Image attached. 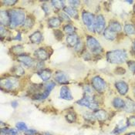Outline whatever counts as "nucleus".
<instances>
[{
    "label": "nucleus",
    "mask_w": 135,
    "mask_h": 135,
    "mask_svg": "<svg viewBox=\"0 0 135 135\" xmlns=\"http://www.w3.org/2000/svg\"><path fill=\"white\" fill-rule=\"evenodd\" d=\"M127 52L125 50H113V51L108 52L107 54V59L108 62L114 63V64L124 62L127 60Z\"/></svg>",
    "instance_id": "nucleus-1"
},
{
    "label": "nucleus",
    "mask_w": 135,
    "mask_h": 135,
    "mask_svg": "<svg viewBox=\"0 0 135 135\" xmlns=\"http://www.w3.org/2000/svg\"><path fill=\"white\" fill-rule=\"evenodd\" d=\"M10 16V26L16 28L25 22V12L22 9H12L9 12Z\"/></svg>",
    "instance_id": "nucleus-2"
},
{
    "label": "nucleus",
    "mask_w": 135,
    "mask_h": 135,
    "mask_svg": "<svg viewBox=\"0 0 135 135\" xmlns=\"http://www.w3.org/2000/svg\"><path fill=\"white\" fill-rule=\"evenodd\" d=\"M86 45H87V47L90 49V50L94 53H100L102 51V47L100 44L99 43V42L90 36H87Z\"/></svg>",
    "instance_id": "nucleus-3"
},
{
    "label": "nucleus",
    "mask_w": 135,
    "mask_h": 135,
    "mask_svg": "<svg viewBox=\"0 0 135 135\" xmlns=\"http://www.w3.org/2000/svg\"><path fill=\"white\" fill-rule=\"evenodd\" d=\"M82 19L84 24L87 26L88 30L90 31H94V26H95V19H94V14L84 11L82 14Z\"/></svg>",
    "instance_id": "nucleus-4"
},
{
    "label": "nucleus",
    "mask_w": 135,
    "mask_h": 135,
    "mask_svg": "<svg viewBox=\"0 0 135 135\" xmlns=\"http://www.w3.org/2000/svg\"><path fill=\"white\" fill-rule=\"evenodd\" d=\"M19 86V81L16 78L9 77L1 80V86L8 90H12Z\"/></svg>",
    "instance_id": "nucleus-5"
},
{
    "label": "nucleus",
    "mask_w": 135,
    "mask_h": 135,
    "mask_svg": "<svg viewBox=\"0 0 135 135\" xmlns=\"http://www.w3.org/2000/svg\"><path fill=\"white\" fill-rule=\"evenodd\" d=\"M77 104L79 105H81L83 107H86L90 109L95 110L97 107V104L94 100V99L90 96V95H86L81 100L77 101Z\"/></svg>",
    "instance_id": "nucleus-6"
},
{
    "label": "nucleus",
    "mask_w": 135,
    "mask_h": 135,
    "mask_svg": "<svg viewBox=\"0 0 135 135\" xmlns=\"http://www.w3.org/2000/svg\"><path fill=\"white\" fill-rule=\"evenodd\" d=\"M91 82H92L93 87L97 91L102 93V92H104V90H105V89H106V83H105V81L101 77L97 76H95V77H94L92 79Z\"/></svg>",
    "instance_id": "nucleus-7"
},
{
    "label": "nucleus",
    "mask_w": 135,
    "mask_h": 135,
    "mask_svg": "<svg viewBox=\"0 0 135 135\" xmlns=\"http://www.w3.org/2000/svg\"><path fill=\"white\" fill-rule=\"evenodd\" d=\"M105 28V19L102 15H99L97 16L95 20V26L94 30L97 32L100 33L101 32L104 31Z\"/></svg>",
    "instance_id": "nucleus-8"
},
{
    "label": "nucleus",
    "mask_w": 135,
    "mask_h": 135,
    "mask_svg": "<svg viewBox=\"0 0 135 135\" xmlns=\"http://www.w3.org/2000/svg\"><path fill=\"white\" fill-rule=\"evenodd\" d=\"M54 86H55V83H53V82H50L48 84H46V89H45L44 92L42 94L36 96L35 99H36V100H44V99H46L50 95V91L54 88Z\"/></svg>",
    "instance_id": "nucleus-9"
},
{
    "label": "nucleus",
    "mask_w": 135,
    "mask_h": 135,
    "mask_svg": "<svg viewBox=\"0 0 135 135\" xmlns=\"http://www.w3.org/2000/svg\"><path fill=\"white\" fill-rule=\"evenodd\" d=\"M60 96V98L66 100H73V96L71 94V92L66 86H63L61 87Z\"/></svg>",
    "instance_id": "nucleus-10"
},
{
    "label": "nucleus",
    "mask_w": 135,
    "mask_h": 135,
    "mask_svg": "<svg viewBox=\"0 0 135 135\" xmlns=\"http://www.w3.org/2000/svg\"><path fill=\"white\" fill-rule=\"evenodd\" d=\"M54 79L56 82L61 84H66L69 82L68 80V76H66V74L61 71H58L56 72L55 76H54Z\"/></svg>",
    "instance_id": "nucleus-11"
},
{
    "label": "nucleus",
    "mask_w": 135,
    "mask_h": 135,
    "mask_svg": "<svg viewBox=\"0 0 135 135\" xmlns=\"http://www.w3.org/2000/svg\"><path fill=\"white\" fill-rule=\"evenodd\" d=\"M115 86L119 92V94L121 95H125L128 91V85L124 81H118L115 83Z\"/></svg>",
    "instance_id": "nucleus-12"
},
{
    "label": "nucleus",
    "mask_w": 135,
    "mask_h": 135,
    "mask_svg": "<svg viewBox=\"0 0 135 135\" xmlns=\"http://www.w3.org/2000/svg\"><path fill=\"white\" fill-rule=\"evenodd\" d=\"M18 60L20 62H22L24 65L27 66H33V63L34 61L32 59L30 56H27V55H19L18 56Z\"/></svg>",
    "instance_id": "nucleus-13"
},
{
    "label": "nucleus",
    "mask_w": 135,
    "mask_h": 135,
    "mask_svg": "<svg viewBox=\"0 0 135 135\" xmlns=\"http://www.w3.org/2000/svg\"><path fill=\"white\" fill-rule=\"evenodd\" d=\"M0 22H1V26L10 24V16H9V12H7L6 11H1Z\"/></svg>",
    "instance_id": "nucleus-14"
},
{
    "label": "nucleus",
    "mask_w": 135,
    "mask_h": 135,
    "mask_svg": "<svg viewBox=\"0 0 135 135\" xmlns=\"http://www.w3.org/2000/svg\"><path fill=\"white\" fill-rule=\"evenodd\" d=\"M38 74L43 81H47L50 79V77L52 76V71L50 70L45 69V70H40Z\"/></svg>",
    "instance_id": "nucleus-15"
},
{
    "label": "nucleus",
    "mask_w": 135,
    "mask_h": 135,
    "mask_svg": "<svg viewBox=\"0 0 135 135\" xmlns=\"http://www.w3.org/2000/svg\"><path fill=\"white\" fill-rule=\"evenodd\" d=\"M30 40L32 43H40L42 40V35L40 32H35L30 36Z\"/></svg>",
    "instance_id": "nucleus-16"
},
{
    "label": "nucleus",
    "mask_w": 135,
    "mask_h": 135,
    "mask_svg": "<svg viewBox=\"0 0 135 135\" xmlns=\"http://www.w3.org/2000/svg\"><path fill=\"white\" fill-rule=\"evenodd\" d=\"M35 55L40 60H46L49 57L48 52H46L44 49H42V48H40L39 50H37L35 52Z\"/></svg>",
    "instance_id": "nucleus-17"
},
{
    "label": "nucleus",
    "mask_w": 135,
    "mask_h": 135,
    "mask_svg": "<svg viewBox=\"0 0 135 135\" xmlns=\"http://www.w3.org/2000/svg\"><path fill=\"white\" fill-rule=\"evenodd\" d=\"M78 37L76 34H70L66 37V42L70 46H76L78 43Z\"/></svg>",
    "instance_id": "nucleus-18"
},
{
    "label": "nucleus",
    "mask_w": 135,
    "mask_h": 135,
    "mask_svg": "<svg viewBox=\"0 0 135 135\" xmlns=\"http://www.w3.org/2000/svg\"><path fill=\"white\" fill-rule=\"evenodd\" d=\"M124 108L127 112H134L135 110V103L131 99H127L125 102Z\"/></svg>",
    "instance_id": "nucleus-19"
},
{
    "label": "nucleus",
    "mask_w": 135,
    "mask_h": 135,
    "mask_svg": "<svg viewBox=\"0 0 135 135\" xmlns=\"http://www.w3.org/2000/svg\"><path fill=\"white\" fill-rule=\"evenodd\" d=\"M104 36L107 40H114L115 38H116V32H114V31H112V30H110L109 28H107V29H106V30H104Z\"/></svg>",
    "instance_id": "nucleus-20"
},
{
    "label": "nucleus",
    "mask_w": 135,
    "mask_h": 135,
    "mask_svg": "<svg viewBox=\"0 0 135 135\" xmlns=\"http://www.w3.org/2000/svg\"><path fill=\"white\" fill-rule=\"evenodd\" d=\"M110 30H111L112 31H114V32H119L121 31V26L120 25L119 22H116V21H113L110 23L109 25V27H108Z\"/></svg>",
    "instance_id": "nucleus-21"
},
{
    "label": "nucleus",
    "mask_w": 135,
    "mask_h": 135,
    "mask_svg": "<svg viewBox=\"0 0 135 135\" xmlns=\"http://www.w3.org/2000/svg\"><path fill=\"white\" fill-rule=\"evenodd\" d=\"M61 23V20L56 17H52L48 21V24L52 28H56L58 27Z\"/></svg>",
    "instance_id": "nucleus-22"
},
{
    "label": "nucleus",
    "mask_w": 135,
    "mask_h": 135,
    "mask_svg": "<svg viewBox=\"0 0 135 135\" xmlns=\"http://www.w3.org/2000/svg\"><path fill=\"white\" fill-rule=\"evenodd\" d=\"M113 106L117 109H121L125 107V102L120 98L117 97L113 100Z\"/></svg>",
    "instance_id": "nucleus-23"
},
{
    "label": "nucleus",
    "mask_w": 135,
    "mask_h": 135,
    "mask_svg": "<svg viewBox=\"0 0 135 135\" xmlns=\"http://www.w3.org/2000/svg\"><path fill=\"white\" fill-rule=\"evenodd\" d=\"M94 117H95L97 120H100V121H103V120H105L107 119V113H106L104 110H97V111L95 112Z\"/></svg>",
    "instance_id": "nucleus-24"
},
{
    "label": "nucleus",
    "mask_w": 135,
    "mask_h": 135,
    "mask_svg": "<svg viewBox=\"0 0 135 135\" xmlns=\"http://www.w3.org/2000/svg\"><path fill=\"white\" fill-rule=\"evenodd\" d=\"M65 12L66 13L70 15L72 17L75 18V19H78V12L76 9H74L73 7H67L65 9Z\"/></svg>",
    "instance_id": "nucleus-25"
},
{
    "label": "nucleus",
    "mask_w": 135,
    "mask_h": 135,
    "mask_svg": "<svg viewBox=\"0 0 135 135\" xmlns=\"http://www.w3.org/2000/svg\"><path fill=\"white\" fill-rule=\"evenodd\" d=\"M124 31L127 35H133L135 34L134 26L131 24H127L124 26Z\"/></svg>",
    "instance_id": "nucleus-26"
},
{
    "label": "nucleus",
    "mask_w": 135,
    "mask_h": 135,
    "mask_svg": "<svg viewBox=\"0 0 135 135\" xmlns=\"http://www.w3.org/2000/svg\"><path fill=\"white\" fill-rule=\"evenodd\" d=\"M2 133H4L5 134H10V135H16L18 134V131L16 129H2Z\"/></svg>",
    "instance_id": "nucleus-27"
},
{
    "label": "nucleus",
    "mask_w": 135,
    "mask_h": 135,
    "mask_svg": "<svg viewBox=\"0 0 135 135\" xmlns=\"http://www.w3.org/2000/svg\"><path fill=\"white\" fill-rule=\"evenodd\" d=\"M66 120L70 123H73L76 120V115L74 113H69L66 117Z\"/></svg>",
    "instance_id": "nucleus-28"
},
{
    "label": "nucleus",
    "mask_w": 135,
    "mask_h": 135,
    "mask_svg": "<svg viewBox=\"0 0 135 135\" xmlns=\"http://www.w3.org/2000/svg\"><path fill=\"white\" fill-rule=\"evenodd\" d=\"M16 127L20 131H26V130H28L26 124L25 123H23V122H19V123H17L16 124Z\"/></svg>",
    "instance_id": "nucleus-29"
},
{
    "label": "nucleus",
    "mask_w": 135,
    "mask_h": 135,
    "mask_svg": "<svg viewBox=\"0 0 135 135\" xmlns=\"http://www.w3.org/2000/svg\"><path fill=\"white\" fill-rule=\"evenodd\" d=\"M63 1H52V4L56 9H61L63 6Z\"/></svg>",
    "instance_id": "nucleus-30"
},
{
    "label": "nucleus",
    "mask_w": 135,
    "mask_h": 135,
    "mask_svg": "<svg viewBox=\"0 0 135 135\" xmlns=\"http://www.w3.org/2000/svg\"><path fill=\"white\" fill-rule=\"evenodd\" d=\"M63 30L66 32H67V33H72L74 31V27H73L72 25L68 24V25H66L64 26Z\"/></svg>",
    "instance_id": "nucleus-31"
},
{
    "label": "nucleus",
    "mask_w": 135,
    "mask_h": 135,
    "mask_svg": "<svg viewBox=\"0 0 135 135\" xmlns=\"http://www.w3.org/2000/svg\"><path fill=\"white\" fill-rule=\"evenodd\" d=\"M24 27L26 28H30L33 26V20L30 19V18H28L27 20H26V21L24 22Z\"/></svg>",
    "instance_id": "nucleus-32"
},
{
    "label": "nucleus",
    "mask_w": 135,
    "mask_h": 135,
    "mask_svg": "<svg viewBox=\"0 0 135 135\" xmlns=\"http://www.w3.org/2000/svg\"><path fill=\"white\" fill-rule=\"evenodd\" d=\"M14 73H16L18 76H22V74H24V70L21 66H16L14 68Z\"/></svg>",
    "instance_id": "nucleus-33"
},
{
    "label": "nucleus",
    "mask_w": 135,
    "mask_h": 135,
    "mask_svg": "<svg viewBox=\"0 0 135 135\" xmlns=\"http://www.w3.org/2000/svg\"><path fill=\"white\" fill-rule=\"evenodd\" d=\"M127 65H128L130 70H131L133 73H135V61L130 60V61L127 62Z\"/></svg>",
    "instance_id": "nucleus-34"
},
{
    "label": "nucleus",
    "mask_w": 135,
    "mask_h": 135,
    "mask_svg": "<svg viewBox=\"0 0 135 135\" xmlns=\"http://www.w3.org/2000/svg\"><path fill=\"white\" fill-rule=\"evenodd\" d=\"M54 34H55V36L56 38L58 40H61L62 39V36H63V34L61 31L60 30H56L54 32Z\"/></svg>",
    "instance_id": "nucleus-35"
},
{
    "label": "nucleus",
    "mask_w": 135,
    "mask_h": 135,
    "mask_svg": "<svg viewBox=\"0 0 135 135\" xmlns=\"http://www.w3.org/2000/svg\"><path fill=\"white\" fill-rule=\"evenodd\" d=\"M128 124L131 125V126H135V116H132L131 117L128 118Z\"/></svg>",
    "instance_id": "nucleus-36"
},
{
    "label": "nucleus",
    "mask_w": 135,
    "mask_h": 135,
    "mask_svg": "<svg viewBox=\"0 0 135 135\" xmlns=\"http://www.w3.org/2000/svg\"><path fill=\"white\" fill-rule=\"evenodd\" d=\"M2 2L7 6H12L16 2V0H6V1H2Z\"/></svg>",
    "instance_id": "nucleus-37"
},
{
    "label": "nucleus",
    "mask_w": 135,
    "mask_h": 135,
    "mask_svg": "<svg viewBox=\"0 0 135 135\" xmlns=\"http://www.w3.org/2000/svg\"><path fill=\"white\" fill-rule=\"evenodd\" d=\"M25 133L26 135H35L36 134H37V131L35 130L30 129V130H26Z\"/></svg>",
    "instance_id": "nucleus-38"
},
{
    "label": "nucleus",
    "mask_w": 135,
    "mask_h": 135,
    "mask_svg": "<svg viewBox=\"0 0 135 135\" xmlns=\"http://www.w3.org/2000/svg\"><path fill=\"white\" fill-rule=\"evenodd\" d=\"M115 71H116V73H117V74H124L125 73V70L123 69V68H121V67H118Z\"/></svg>",
    "instance_id": "nucleus-39"
},
{
    "label": "nucleus",
    "mask_w": 135,
    "mask_h": 135,
    "mask_svg": "<svg viewBox=\"0 0 135 135\" xmlns=\"http://www.w3.org/2000/svg\"><path fill=\"white\" fill-rule=\"evenodd\" d=\"M70 3L71 4V6H73H73L74 7H76V6H78L79 5H80V2L79 1H70Z\"/></svg>",
    "instance_id": "nucleus-40"
},
{
    "label": "nucleus",
    "mask_w": 135,
    "mask_h": 135,
    "mask_svg": "<svg viewBox=\"0 0 135 135\" xmlns=\"http://www.w3.org/2000/svg\"><path fill=\"white\" fill-rule=\"evenodd\" d=\"M60 16L63 17L62 19H63V20H65L70 21V19H69V17H68L67 16H66V15H65L64 13H61V14H60Z\"/></svg>",
    "instance_id": "nucleus-41"
},
{
    "label": "nucleus",
    "mask_w": 135,
    "mask_h": 135,
    "mask_svg": "<svg viewBox=\"0 0 135 135\" xmlns=\"http://www.w3.org/2000/svg\"><path fill=\"white\" fill-rule=\"evenodd\" d=\"M17 105H18V103H17L16 101H13V102H12V106L13 107H16Z\"/></svg>",
    "instance_id": "nucleus-42"
},
{
    "label": "nucleus",
    "mask_w": 135,
    "mask_h": 135,
    "mask_svg": "<svg viewBox=\"0 0 135 135\" xmlns=\"http://www.w3.org/2000/svg\"><path fill=\"white\" fill-rule=\"evenodd\" d=\"M127 2H128V3H133V1H127Z\"/></svg>",
    "instance_id": "nucleus-43"
},
{
    "label": "nucleus",
    "mask_w": 135,
    "mask_h": 135,
    "mask_svg": "<svg viewBox=\"0 0 135 135\" xmlns=\"http://www.w3.org/2000/svg\"><path fill=\"white\" fill-rule=\"evenodd\" d=\"M127 135H135V134L134 133H131V134H129Z\"/></svg>",
    "instance_id": "nucleus-44"
},
{
    "label": "nucleus",
    "mask_w": 135,
    "mask_h": 135,
    "mask_svg": "<svg viewBox=\"0 0 135 135\" xmlns=\"http://www.w3.org/2000/svg\"><path fill=\"white\" fill-rule=\"evenodd\" d=\"M134 50H135V42H134Z\"/></svg>",
    "instance_id": "nucleus-45"
},
{
    "label": "nucleus",
    "mask_w": 135,
    "mask_h": 135,
    "mask_svg": "<svg viewBox=\"0 0 135 135\" xmlns=\"http://www.w3.org/2000/svg\"><path fill=\"white\" fill-rule=\"evenodd\" d=\"M134 12H135V6H134Z\"/></svg>",
    "instance_id": "nucleus-46"
},
{
    "label": "nucleus",
    "mask_w": 135,
    "mask_h": 135,
    "mask_svg": "<svg viewBox=\"0 0 135 135\" xmlns=\"http://www.w3.org/2000/svg\"><path fill=\"white\" fill-rule=\"evenodd\" d=\"M46 135H50V134H46Z\"/></svg>",
    "instance_id": "nucleus-47"
}]
</instances>
